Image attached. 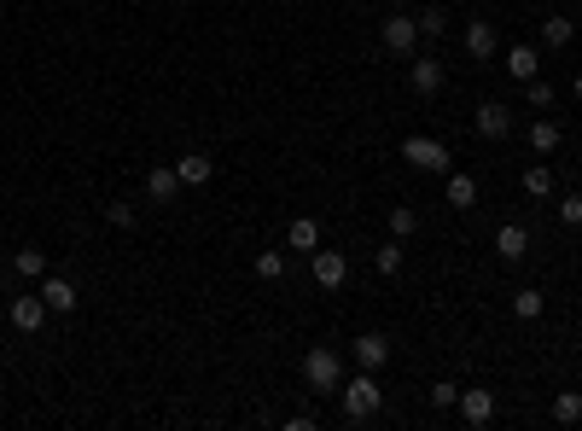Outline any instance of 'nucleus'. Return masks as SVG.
<instances>
[{
    "instance_id": "f257e3e1",
    "label": "nucleus",
    "mask_w": 582,
    "mask_h": 431,
    "mask_svg": "<svg viewBox=\"0 0 582 431\" xmlns=\"http://www.w3.org/2000/svg\"><path fill=\"white\" fill-rule=\"evenodd\" d=\"M303 385L315 390V396H338V390H344V362H338L333 344H315L303 356Z\"/></svg>"
},
{
    "instance_id": "f03ea898",
    "label": "nucleus",
    "mask_w": 582,
    "mask_h": 431,
    "mask_svg": "<svg viewBox=\"0 0 582 431\" xmlns=\"http://www.w3.org/2000/svg\"><path fill=\"white\" fill-rule=\"evenodd\" d=\"M338 396H344V414L356 419V426H361V419H373L379 408H385V390H379V379L367 373V367H361L356 379H344V390H338Z\"/></svg>"
},
{
    "instance_id": "7ed1b4c3",
    "label": "nucleus",
    "mask_w": 582,
    "mask_h": 431,
    "mask_svg": "<svg viewBox=\"0 0 582 431\" xmlns=\"http://www.w3.org/2000/svg\"><path fill=\"white\" fill-rule=\"evenodd\" d=\"M402 158H408V169H419V175H448V146L431 140V135H408Z\"/></svg>"
},
{
    "instance_id": "20e7f679",
    "label": "nucleus",
    "mask_w": 582,
    "mask_h": 431,
    "mask_svg": "<svg viewBox=\"0 0 582 431\" xmlns=\"http://www.w3.org/2000/svg\"><path fill=\"white\" fill-rule=\"evenodd\" d=\"M379 42H385V53H390V58H414V47H419V18L390 12L385 24H379Z\"/></svg>"
},
{
    "instance_id": "39448f33",
    "label": "nucleus",
    "mask_w": 582,
    "mask_h": 431,
    "mask_svg": "<svg viewBox=\"0 0 582 431\" xmlns=\"http://www.w3.org/2000/svg\"><path fill=\"white\" fill-rule=\"evenodd\" d=\"M501 70H507V76L525 88V82H536V76H541V53L518 42V47H507V53H501Z\"/></svg>"
},
{
    "instance_id": "423d86ee",
    "label": "nucleus",
    "mask_w": 582,
    "mask_h": 431,
    "mask_svg": "<svg viewBox=\"0 0 582 431\" xmlns=\"http://www.w3.org/2000/svg\"><path fill=\"white\" fill-rule=\"evenodd\" d=\"M349 280V257L344 250H315V286L320 292H338Z\"/></svg>"
},
{
    "instance_id": "0eeeda50",
    "label": "nucleus",
    "mask_w": 582,
    "mask_h": 431,
    "mask_svg": "<svg viewBox=\"0 0 582 431\" xmlns=\"http://www.w3.org/2000/svg\"><path fill=\"white\" fill-rule=\"evenodd\" d=\"M47 315H53V309H47L42 292L12 297V327H18V333H42V320H47Z\"/></svg>"
},
{
    "instance_id": "6e6552de",
    "label": "nucleus",
    "mask_w": 582,
    "mask_h": 431,
    "mask_svg": "<svg viewBox=\"0 0 582 431\" xmlns=\"http://www.w3.org/2000/svg\"><path fill=\"white\" fill-rule=\"evenodd\" d=\"M478 135H484V140H507V135H513V112H507L501 99L478 105Z\"/></svg>"
},
{
    "instance_id": "1a4fd4ad",
    "label": "nucleus",
    "mask_w": 582,
    "mask_h": 431,
    "mask_svg": "<svg viewBox=\"0 0 582 431\" xmlns=\"http://www.w3.org/2000/svg\"><path fill=\"white\" fill-rule=\"evenodd\" d=\"M385 362H390V338H385V333H361V338H356V367L379 373Z\"/></svg>"
},
{
    "instance_id": "9d476101",
    "label": "nucleus",
    "mask_w": 582,
    "mask_h": 431,
    "mask_svg": "<svg viewBox=\"0 0 582 431\" xmlns=\"http://www.w3.org/2000/svg\"><path fill=\"white\" fill-rule=\"evenodd\" d=\"M466 53H471V58H478V65H489V58H495V53H501V42H495V29H489V24H484V18H471V24H466Z\"/></svg>"
},
{
    "instance_id": "9b49d317",
    "label": "nucleus",
    "mask_w": 582,
    "mask_h": 431,
    "mask_svg": "<svg viewBox=\"0 0 582 431\" xmlns=\"http://www.w3.org/2000/svg\"><path fill=\"white\" fill-rule=\"evenodd\" d=\"M42 297H47V309H58V315H70V309L82 304V297H76V286H70L65 274H42Z\"/></svg>"
},
{
    "instance_id": "f8f14e48",
    "label": "nucleus",
    "mask_w": 582,
    "mask_h": 431,
    "mask_svg": "<svg viewBox=\"0 0 582 431\" xmlns=\"http://www.w3.org/2000/svg\"><path fill=\"white\" fill-rule=\"evenodd\" d=\"M460 414H466V426H489V419H495V396H489V390H460Z\"/></svg>"
},
{
    "instance_id": "ddd939ff",
    "label": "nucleus",
    "mask_w": 582,
    "mask_h": 431,
    "mask_svg": "<svg viewBox=\"0 0 582 431\" xmlns=\"http://www.w3.org/2000/svg\"><path fill=\"white\" fill-rule=\"evenodd\" d=\"M175 193H180L175 169H146V198H152V204H175Z\"/></svg>"
},
{
    "instance_id": "4468645a",
    "label": "nucleus",
    "mask_w": 582,
    "mask_h": 431,
    "mask_svg": "<svg viewBox=\"0 0 582 431\" xmlns=\"http://www.w3.org/2000/svg\"><path fill=\"white\" fill-rule=\"evenodd\" d=\"M495 250L507 257V263H518V257L530 250V234H525L518 222H501V227H495Z\"/></svg>"
},
{
    "instance_id": "2eb2a0df",
    "label": "nucleus",
    "mask_w": 582,
    "mask_h": 431,
    "mask_svg": "<svg viewBox=\"0 0 582 431\" xmlns=\"http://www.w3.org/2000/svg\"><path fill=\"white\" fill-rule=\"evenodd\" d=\"M175 175H180V187H204L210 175H216V164H210L204 152H187V158L175 164Z\"/></svg>"
},
{
    "instance_id": "dca6fc26",
    "label": "nucleus",
    "mask_w": 582,
    "mask_h": 431,
    "mask_svg": "<svg viewBox=\"0 0 582 431\" xmlns=\"http://www.w3.org/2000/svg\"><path fill=\"white\" fill-rule=\"evenodd\" d=\"M408 82H414V94H437V88H443V65H437V58H414Z\"/></svg>"
},
{
    "instance_id": "f3484780",
    "label": "nucleus",
    "mask_w": 582,
    "mask_h": 431,
    "mask_svg": "<svg viewBox=\"0 0 582 431\" xmlns=\"http://www.w3.org/2000/svg\"><path fill=\"white\" fill-rule=\"evenodd\" d=\"M443 198L455 210H471L478 204V181H471V175H455V169H448V181H443Z\"/></svg>"
},
{
    "instance_id": "a211bd4d",
    "label": "nucleus",
    "mask_w": 582,
    "mask_h": 431,
    "mask_svg": "<svg viewBox=\"0 0 582 431\" xmlns=\"http://www.w3.org/2000/svg\"><path fill=\"white\" fill-rule=\"evenodd\" d=\"M571 35H577L571 18H541V47H571Z\"/></svg>"
},
{
    "instance_id": "6ab92c4d",
    "label": "nucleus",
    "mask_w": 582,
    "mask_h": 431,
    "mask_svg": "<svg viewBox=\"0 0 582 431\" xmlns=\"http://www.w3.org/2000/svg\"><path fill=\"white\" fill-rule=\"evenodd\" d=\"M559 140H565V135H559V123H536V128H530V152L548 158V152H559Z\"/></svg>"
},
{
    "instance_id": "aec40b11",
    "label": "nucleus",
    "mask_w": 582,
    "mask_h": 431,
    "mask_svg": "<svg viewBox=\"0 0 582 431\" xmlns=\"http://www.w3.org/2000/svg\"><path fill=\"white\" fill-rule=\"evenodd\" d=\"M373 268H379V274H402V239H390V245H379L373 250Z\"/></svg>"
},
{
    "instance_id": "412c9836",
    "label": "nucleus",
    "mask_w": 582,
    "mask_h": 431,
    "mask_svg": "<svg viewBox=\"0 0 582 431\" xmlns=\"http://www.w3.org/2000/svg\"><path fill=\"white\" fill-rule=\"evenodd\" d=\"M525 193L530 198H548V193H554V169H548V164H530L525 169Z\"/></svg>"
},
{
    "instance_id": "4be33fe9",
    "label": "nucleus",
    "mask_w": 582,
    "mask_h": 431,
    "mask_svg": "<svg viewBox=\"0 0 582 431\" xmlns=\"http://www.w3.org/2000/svg\"><path fill=\"white\" fill-rule=\"evenodd\" d=\"M12 268H18L24 280H42V274H47V250H35V245H29V250H18V257H12Z\"/></svg>"
},
{
    "instance_id": "5701e85b",
    "label": "nucleus",
    "mask_w": 582,
    "mask_h": 431,
    "mask_svg": "<svg viewBox=\"0 0 582 431\" xmlns=\"http://www.w3.org/2000/svg\"><path fill=\"white\" fill-rule=\"evenodd\" d=\"M554 419H559V426H577V419H582V396H577V390H559V396H554Z\"/></svg>"
},
{
    "instance_id": "b1692460",
    "label": "nucleus",
    "mask_w": 582,
    "mask_h": 431,
    "mask_svg": "<svg viewBox=\"0 0 582 431\" xmlns=\"http://www.w3.org/2000/svg\"><path fill=\"white\" fill-rule=\"evenodd\" d=\"M291 250H320V227L309 222V216H297V222H291Z\"/></svg>"
},
{
    "instance_id": "393cba45",
    "label": "nucleus",
    "mask_w": 582,
    "mask_h": 431,
    "mask_svg": "<svg viewBox=\"0 0 582 431\" xmlns=\"http://www.w3.org/2000/svg\"><path fill=\"white\" fill-rule=\"evenodd\" d=\"M414 227H419V216H414V210H408V204H390V239H408Z\"/></svg>"
},
{
    "instance_id": "a878e982",
    "label": "nucleus",
    "mask_w": 582,
    "mask_h": 431,
    "mask_svg": "<svg viewBox=\"0 0 582 431\" xmlns=\"http://www.w3.org/2000/svg\"><path fill=\"white\" fill-rule=\"evenodd\" d=\"M513 315L518 320H536L541 315V292H530V286H525V292H513Z\"/></svg>"
},
{
    "instance_id": "bb28decb",
    "label": "nucleus",
    "mask_w": 582,
    "mask_h": 431,
    "mask_svg": "<svg viewBox=\"0 0 582 431\" xmlns=\"http://www.w3.org/2000/svg\"><path fill=\"white\" fill-rule=\"evenodd\" d=\"M257 274L280 280V274H286V257H280V250H257Z\"/></svg>"
},
{
    "instance_id": "cd10ccee",
    "label": "nucleus",
    "mask_w": 582,
    "mask_h": 431,
    "mask_svg": "<svg viewBox=\"0 0 582 431\" xmlns=\"http://www.w3.org/2000/svg\"><path fill=\"white\" fill-rule=\"evenodd\" d=\"M525 99L536 105V112H548V105H554V88H548V82L536 76V82H525Z\"/></svg>"
},
{
    "instance_id": "c85d7f7f",
    "label": "nucleus",
    "mask_w": 582,
    "mask_h": 431,
    "mask_svg": "<svg viewBox=\"0 0 582 431\" xmlns=\"http://www.w3.org/2000/svg\"><path fill=\"white\" fill-rule=\"evenodd\" d=\"M559 222H565V227H582V198H577V193L559 198Z\"/></svg>"
},
{
    "instance_id": "c756f323",
    "label": "nucleus",
    "mask_w": 582,
    "mask_h": 431,
    "mask_svg": "<svg viewBox=\"0 0 582 431\" xmlns=\"http://www.w3.org/2000/svg\"><path fill=\"white\" fill-rule=\"evenodd\" d=\"M448 29V18L437 12V6H431V12H419V35H431V42H437V35H443Z\"/></svg>"
},
{
    "instance_id": "7c9ffc66",
    "label": "nucleus",
    "mask_w": 582,
    "mask_h": 431,
    "mask_svg": "<svg viewBox=\"0 0 582 431\" xmlns=\"http://www.w3.org/2000/svg\"><path fill=\"white\" fill-rule=\"evenodd\" d=\"M431 403H437V408H455L460 403V385H448V379H443V385H431Z\"/></svg>"
},
{
    "instance_id": "2f4dec72",
    "label": "nucleus",
    "mask_w": 582,
    "mask_h": 431,
    "mask_svg": "<svg viewBox=\"0 0 582 431\" xmlns=\"http://www.w3.org/2000/svg\"><path fill=\"white\" fill-rule=\"evenodd\" d=\"M105 222H111V227H134V204H105Z\"/></svg>"
},
{
    "instance_id": "473e14b6",
    "label": "nucleus",
    "mask_w": 582,
    "mask_h": 431,
    "mask_svg": "<svg viewBox=\"0 0 582 431\" xmlns=\"http://www.w3.org/2000/svg\"><path fill=\"white\" fill-rule=\"evenodd\" d=\"M571 99H577V105H582V70H577V82H571Z\"/></svg>"
}]
</instances>
